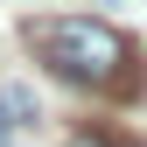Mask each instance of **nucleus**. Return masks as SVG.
Listing matches in <instances>:
<instances>
[{
  "mask_svg": "<svg viewBox=\"0 0 147 147\" xmlns=\"http://www.w3.org/2000/svg\"><path fill=\"white\" fill-rule=\"evenodd\" d=\"M28 56L49 70V77L91 91V98H112V105H140L147 98V63L140 42L98 14H28L21 21Z\"/></svg>",
  "mask_w": 147,
  "mask_h": 147,
  "instance_id": "nucleus-1",
  "label": "nucleus"
},
{
  "mask_svg": "<svg viewBox=\"0 0 147 147\" xmlns=\"http://www.w3.org/2000/svg\"><path fill=\"white\" fill-rule=\"evenodd\" d=\"M7 112H14V126H28V119H35V98H28L21 84H7V91H0V119H7Z\"/></svg>",
  "mask_w": 147,
  "mask_h": 147,
  "instance_id": "nucleus-2",
  "label": "nucleus"
},
{
  "mask_svg": "<svg viewBox=\"0 0 147 147\" xmlns=\"http://www.w3.org/2000/svg\"><path fill=\"white\" fill-rule=\"evenodd\" d=\"M70 147H119V133H98V126H84V133H70Z\"/></svg>",
  "mask_w": 147,
  "mask_h": 147,
  "instance_id": "nucleus-3",
  "label": "nucleus"
},
{
  "mask_svg": "<svg viewBox=\"0 0 147 147\" xmlns=\"http://www.w3.org/2000/svg\"><path fill=\"white\" fill-rule=\"evenodd\" d=\"M0 147H7V119H0Z\"/></svg>",
  "mask_w": 147,
  "mask_h": 147,
  "instance_id": "nucleus-4",
  "label": "nucleus"
},
{
  "mask_svg": "<svg viewBox=\"0 0 147 147\" xmlns=\"http://www.w3.org/2000/svg\"><path fill=\"white\" fill-rule=\"evenodd\" d=\"M119 147H147V140H119Z\"/></svg>",
  "mask_w": 147,
  "mask_h": 147,
  "instance_id": "nucleus-5",
  "label": "nucleus"
}]
</instances>
